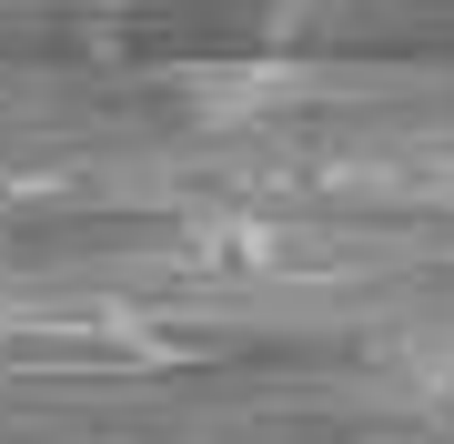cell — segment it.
Segmentation results:
<instances>
[{
  "label": "cell",
  "instance_id": "cell-1",
  "mask_svg": "<svg viewBox=\"0 0 454 444\" xmlns=\"http://www.w3.org/2000/svg\"><path fill=\"white\" fill-rule=\"evenodd\" d=\"M172 263H182V273H212V283H232V273H273V263H283V232L253 222V213H223V222H192V232H182Z\"/></svg>",
  "mask_w": 454,
  "mask_h": 444
},
{
  "label": "cell",
  "instance_id": "cell-3",
  "mask_svg": "<svg viewBox=\"0 0 454 444\" xmlns=\"http://www.w3.org/2000/svg\"><path fill=\"white\" fill-rule=\"evenodd\" d=\"M404 374H414V394H434V404H454V344H424V354L404 363Z\"/></svg>",
  "mask_w": 454,
  "mask_h": 444
},
{
  "label": "cell",
  "instance_id": "cell-2",
  "mask_svg": "<svg viewBox=\"0 0 454 444\" xmlns=\"http://www.w3.org/2000/svg\"><path fill=\"white\" fill-rule=\"evenodd\" d=\"M293 91H303L293 71H202L192 112H202V121H262V112H283Z\"/></svg>",
  "mask_w": 454,
  "mask_h": 444
}]
</instances>
